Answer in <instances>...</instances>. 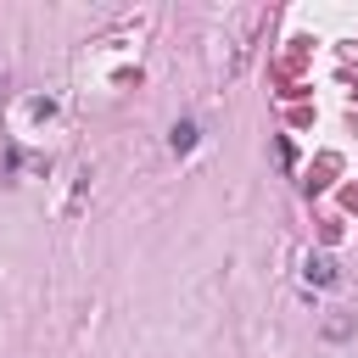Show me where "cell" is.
<instances>
[{
  "label": "cell",
  "instance_id": "1",
  "mask_svg": "<svg viewBox=\"0 0 358 358\" xmlns=\"http://www.w3.org/2000/svg\"><path fill=\"white\" fill-rule=\"evenodd\" d=\"M302 274H308V285H336V274H341V268H336V257H330V252H313Z\"/></svg>",
  "mask_w": 358,
  "mask_h": 358
},
{
  "label": "cell",
  "instance_id": "2",
  "mask_svg": "<svg viewBox=\"0 0 358 358\" xmlns=\"http://www.w3.org/2000/svg\"><path fill=\"white\" fill-rule=\"evenodd\" d=\"M168 145H173V151H190V145H196V123H173Z\"/></svg>",
  "mask_w": 358,
  "mask_h": 358
}]
</instances>
